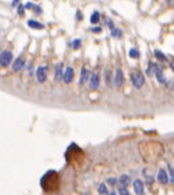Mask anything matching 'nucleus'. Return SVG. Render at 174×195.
I'll return each mask as SVG.
<instances>
[{
	"label": "nucleus",
	"instance_id": "1",
	"mask_svg": "<svg viewBox=\"0 0 174 195\" xmlns=\"http://www.w3.org/2000/svg\"><path fill=\"white\" fill-rule=\"evenodd\" d=\"M131 81H132V84H134V87L136 88V89H140V88L144 85V76L140 74L139 71H137V72H132Z\"/></svg>",
	"mask_w": 174,
	"mask_h": 195
},
{
	"label": "nucleus",
	"instance_id": "2",
	"mask_svg": "<svg viewBox=\"0 0 174 195\" xmlns=\"http://www.w3.org/2000/svg\"><path fill=\"white\" fill-rule=\"evenodd\" d=\"M12 52L9 50H4L3 52H1V57H0V63H1V65L3 67H8L9 63L12 62Z\"/></svg>",
	"mask_w": 174,
	"mask_h": 195
},
{
	"label": "nucleus",
	"instance_id": "3",
	"mask_svg": "<svg viewBox=\"0 0 174 195\" xmlns=\"http://www.w3.org/2000/svg\"><path fill=\"white\" fill-rule=\"evenodd\" d=\"M124 82V76H123V72L120 68H117L115 71V75H114V84L117 88H120Z\"/></svg>",
	"mask_w": 174,
	"mask_h": 195
},
{
	"label": "nucleus",
	"instance_id": "4",
	"mask_svg": "<svg viewBox=\"0 0 174 195\" xmlns=\"http://www.w3.org/2000/svg\"><path fill=\"white\" fill-rule=\"evenodd\" d=\"M37 79L39 82H45L47 79V67H38L37 68Z\"/></svg>",
	"mask_w": 174,
	"mask_h": 195
},
{
	"label": "nucleus",
	"instance_id": "5",
	"mask_svg": "<svg viewBox=\"0 0 174 195\" xmlns=\"http://www.w3.org/2000/svg\"><path fill=\"white\" fill-rule=\"evenodd\" d=\"M73 79V68L72 67H67L66 71H64V74H63V80L66 84H69Z\"/></svg>",
	"mask_w": 174,
	"mask_h": 195
},
{
	"label": "nucleus",
	"instance_id": "6",
	"mask_svg": "<svg viewBox=\"0 0 174 195\" xmlns=\"http://www.w3.org/2000/svg\"><path fill=\"white\" fill-rule=\"evenodd\" d=\"M157 179H158V182H160V183H162V185H166L169 182L168 174H166V172L164 169L158 170V173H157Z\"/></svg>",
	"mask_w": 174,
	"mask_h": 195
},
{
	"label": "nucleus",
	"instance_id": "7",
	"mask_svg": "<svg viewBox=\"0 0 174 195\" xmlns=\"http://www.w3.org/2000/svg\"><path fill=\"white\" fill-rule=\"evenodd\" d=\"M24 64H25V60H24V58L22 57H18L17 59L14 60V63H13V71L14 72H18L20 70H22L24 68Z\"/></svg>",
	"mask_w": 174,
	"mask_h": 195
},
{
	"label": "nucleus",
	"instance_id": "8",
	"mask_svg": "<svg viewBox=\"0 0 174 195\" xmlns=\"http://www.w3.org/2000/svg\"><path fill=\"white\" fill-rule=\"evenodd\" d=\"M132 185H134V190H135V192H136L137 195H143V192H144L143 182L140 181V179H135Z\"/></svg>",
	"mask_w": 174,
	"mask_h": 195
},
{
	"label": "nucleus",
	"instance_id": "9",
	"mask_svg": "<svg viewBox=\"0 0 174 195\" xmlns=\"http://www.w3.org/2000/svg\"><path fill=\"white\" fill-rule=\"evenodd\" d=\"M89 80H90V82H89L90 89H97L98 85H100V76H98V74H93Z\"/></svg>",
	"mask_w": 174,
	"mask_h": 195
},
{
	"label": "nucleus",
	"instance_id": "10",
	"mask_svg": "<svg viewBox=\"0 0 174 195\" xmlns=\"http://www.w3.org/2000/svg\"><path fill=\"white\" fill-rule=\"evenodd\" d=\"M157 68H158V65H157L156 63H153V62H149V63H148V67H147V70H145L147 75H148V76H152V75H153V74H156Z\"/></svg>",
	"mask_w": 174,
	"mask_h": 195
},
{
	"label": "nucleus",
	"instance_id": "11",
	"mask_svg": "<svg viewBox=\"0 0 174 195\" xmlns=\"http://www.w3.org/2000/svg\"><path fill=\"white\" fill-rule=\"evenodd\" d=\"M156 77H157V80L161 82V84H166V80H165V76H164V71H162V68H157V71H156Z\"/></svg>",
	"mask_w": 174,
	"mask_h": 195
},
{
	"label": "nucleus",
	"instance_id": "12",
	"mask_svg": "<svg viewBox=\"0 0 174 195\" xmlns=\"http://www.w3.org/2000/svg\"><path fill=\"white\" fill-rule=\"evenodd\" d=\"M88 77H89V71L86 70L85 67L84 68H81V75H80V84L83 85L84 82L88 80Z\"/></svg>",
	"mask_w": 174,
	"mask_h": 195
},
{
	"label": "nucleus",
	"instance_id": "13",
	"mask_svg": "<svg viewBox=\"0 0 174 195\" xmlns=\"http://www.w3.org/2000/svg\"><path fill=\"white\" fill-rule=\"evenodd\" d=\"M28 25L30 26L31 29H43V24L38 22V21H35V20H29Z\"/></svg>",
	"mask_w": 174,
	"mask_h": 195
},
{
	"label": "nucleus",
	"instance_id": "14",
	"mask_svg": "<svg viewBox=\"0 0 174 195\" xmlns=\"http://www.w3.org/2000/svg\"><path fill=\"white\" fill-rule=\"evenodd\" d=\"M130 183V175H127V174H123V175H120L119 177V185L120 186H126L127 187V185Z\"/></svg>",
	"mask_w": 174,
	"mask_h": 195
},
{
	"label": "nucleus",
	"instance_id": "15",
	"mask_svg": "<svg viewBox=\"0 0 174 195\" xmlns=\"http://www.w3.org/2000/svg\"><path fill=\"white\" fill-rule=\"evenodd\" d=\"M62 68H63V63H58L55 67V80H59L62 76Z\"/></svg>",
	"mask_w": 174,
	"mask_h": 195
},
{
	"label": "nucleus",
	"instance_id": "16",
	"mask_svg": "<svg viewBox=\"0 0 174 195\" xmlns=\"http://www.w3.org/2000/svg\"><path fill=\"white\" fill-rule=\"evenodd\" d=\"M153 54H154V57H156L157 59L160 60V62H165V60H166V57L162 54V52H161L160 50H154V51H153Z\"/></svg>",
	"mask_w": 174,
	"mask_h": 195
},
{
	"label": "nucleus",
	"instance_id": "17",
	"mask_svg": "<svg viewBox=\"0 0 174 195\" xmlns=\"http://www.w3.org/2000/svg\"><path fill=\"white\" fill-rule=\"evenodd\" d=\"M98 21H100V12H93L92 13V16H90V22L92 24H97Z\"/></svg>",
	"mask_w": 174,
	"mask_h": 195
},
{
	"label": "nucleus",
	"instance_id": "18",
	"mask_svg": "<svg viewBox=\"0 0 174 195\" xmlns=\"http://www.w3.org/2000/svg\"><path fill=\"white\" fill-rule=\"evenodd\" d=\"M128 55H130V58H132V59H136V58L140 57V52H139L137 48H131V50L128 51Z\"/></svg>",
	"mask_w": 174,
	"mask_h": 195
},
{
	"label": "nucleus",
	"instance_id": "19",
	"mask_svg": "<svg viewBox=\"0 0 174 195\" xmlns=\"http://www.w3.org/2000/svg\"><path fill=\"white\" fill-rule=\"evenodd\" d=\"M98 192L102 194V195H109V190H107V187H106L105 183H101L100 186H98Z\"/></svg>",
	"mask_w": 174,
	"mask_h": 195
},
{
	"label": "nucleus",
	"instance_id": "20",
	"mask_svg": "<svg viewBox=\"0 0 174 195\" xmlns=\"http://www.w3.org/2000/svg\"><path fill=\"white\" fill-rule=\"evenodd\" d=\"M122 30L120 29H118V28H115L114 30H111V37H114V38H122Z\"/></svg>",
	"mask_w": 174,
	"mask_h": 195
},
{
	"label": "nucleus",
	"instance_id": "21",
	"mask_svg": "<svg viewBox=\"0 0 174 195\" xmlns=\"http://www.w3.org/2000/svg\"><path fill=\"white\" fill-rule=\"evenodd\" d=\"M118 192H119L120 195H128L130 194L128 190H127V187H126V186H120V185H119V187H118Z\"/></svg>",
	"mask_w": 174,
	"mask_h": 195
},
{
	"label": "nucleus",
	"instance_id": "22",
	"mask_svg": "<svg viewBox=\"0 0 174 195\" xmlns=\"http://www.w3.org/2000/svg\"><path fill=\"white\" fill-rule=\"evenodd\" d=\"M72 47L75 48V50H77V48L81 47V40H79V38H76V40L72 42Z\"/></svg>",
	"mask_w": 174,
	"mask_h": 195
},
{
	"label": "nucleus",
	"instance_id": "23",
	"mask_svg": "<svg viewBox=\"0 0 174 195\" xmlns=\"http://www.w3.org/2000/svg\"><path fill=\"white\" fill-rule=\"evenodd\" d=\"M24 12H25V7H24L22 4H20V5H18V8H17V13L21 16V14H24Z\"/></svg>",
	"mask_w": 174,
	"mask_h": 195
},
{
	"label": "nucleus",
	"instance_id": "24",
	"mask_svg": "<svg viewBox=\"0 0 174 195\" xmlns=\"http://www.w3.org/2000/svg\"><path fill=\"white\" fill-rule=\"evenodd\" d=\"M106 22H107L109 28L111 29V30H114V29H115V26H114V24H113V21H111V20H110V18H107V21H106Z\"/></svg>",
	"mask_w": 174,
	"mask_h": 195
},
{
	"label": "nucleus",
	"instance_id": "25",
	"mask_svg": "<svg viewBox=\"0 0 174 195\" xmlns=\"http://www.w3.org/2000/svg\"><path fill=\"white\" fill-rule=\"evenodd\" d=\"M33 9H34L37 13H42V9H41V7L38 5V4H34V7H33Z\"/></svg>",
	"mask_w": 174,
	"mask_h": 195
},
{
	"label": "nucleus",
	"instance_id": "26",
	"mask_svg": "<svg viewBox=\"0 0 174 195\" xmlns=\"http://www.w3.org/2000/svg\"><path fill=\"white\" fill-rule=\"evenodd\" d=\"M105 80L106 82H110V72L109 71H105Z\"/></svg>",
	"mask_w": 174,
	"mask_h": 195
},
{
	"label": "nucleus",
	"instance_id": "27",
	"mask_svg": "<svg viewBox=\"0 0 174 195\" xmlns=\"http://www.w3.org/2000/svg\"><path fill=\"white\" fill-rule=\"evenodd\" d=\"M107 182H109L110 185H113V186H114V185L118 182V179H117V178H109V179H107Z\"/></svg>",
	"mask_w": 174,
	"mask_h": 195
},
{
	"label": "nucleus",
	"instance_id": "28",
	"mask_svg": "<svg viewBox=\"0 0 174 195\" xmlns=\"http://www.w3.org/2000/svg\"><path fill=\"white\" fill-rule=\"evenodd\" d=\"M169 173H170V175H171V181H174V170H173V168L170 166V165H169Z\"/></svg>",
	"mask_w": 174,
	"mask_h": 195
},
{
	"label": "nucleus",
	"instance_id": "29",
	"mask_svg": "<svg viewBox=\"0 0 174 195\" xmlns=\"http://www.w3.org/2000/svg\"><path fill=\"white\" fill-rule=\"evenodd\" d=\"M20 5V1H18V0H13V1H12V7H18Z\"/></svg>",
	"mask_w": 174,
	"mask_h": 195
},
{
	"label": "nucleus",
	"instance_id": "30",
	"mask_svg": "<svg viewBox=\"0 0 174 195\" xmlns=\"http://www.w3.org/2000/svg\"><path fill=\"white\" fill-rule=\"evenodd\" d=\"M33 7H34V4H33V3H26L25 4V8L26 9H30V8H33Z\"/></svg>",
	"mask_w": 174,
	"mask_h": 195
},
{
	"label": "nucleus",
	"instance_id": "31",
	"mask_svg": "<svg viewBox=\"0 0 174 195\" xmlns=\"http://www.w3.org/2000/svg\"><path fill=\"white\" fill-rule=\"evenodd\" d=\"M90 30L93 31V33H100V31H101V28H92Z\"/></svg>",
	"mask_w": 174,
	"mask_h": 195
},
{
	"label": "nucleus",
	"instance_id": "32",
	"mask_svg": "<svg viewBox=\"0 0 174 195\" xmlns=\"http://www.w3.org/2000/svg\"><path fill=\"white\" fill-rule=\"evenodd\" d=\"M76 14H77V20H81V17H83V16H81V12H80V11H77V12H76Z\"/></svg>",
	"mask_w": 174,
	"mask_h": 195
},
{
	"label": "nucleus",
	"instance_id": "33",
	"mask_svg": "<svg viewBox=\"0 0 174 195\" xmlns=\"http://www.w3.org/2000/svg\"><path fill=\"white\" fill-rule=\"evenodd\" d=\"M147 182L151 185V183H152V177H147Z\"/></svg>",
	"mask_w": 174,
	"mask_h": 195
},
{
	"label": "nucleus",
	"instance_id": "34",
	"mask_svg": "<svg viewBox=\"0 0 174 195\" xmlns=\"http://www.w3.org/2000/svg\"><path fill=\"white\" fill-rule=\"evenodd\" d=\"M170 67H171V70H173V72H174V59L171 60V63H170Z\"/></svg>",
	"mask_w": 174,
	"mask_h": 195
},
{
	"label": "nucleus",
	"instance_id": "35",
	"mask_svg": "<svg viewBox=\"0 0 174 195\" xmlns=\"http://www.w3.org/2000/svg\"><path fill=\"white\" fill-rule=\"evenodd\" d=\"M168 4H170V5H174V0H169Z\"/></svg>",
	"mask_w": 174,
	"mask_h": 195
},
{
	"label": "nucleus",
	"instance_id": "36",
	"mask_svg": "<svg viewBox=\"0 0 174 195\" xmlns=\"http://www.w3.org/2000/svg\"><path fill=\"white\" fill-rule=\"evenodd\" d=\"M109 195H117V192H115V191H113V192H110V194H109Z\"/></svg>",
	"mask_w": 174,
	"mask_h": 195
},
{
	"label": "nucleus",
	"instance_id": "37",
	"mask_svg": "<svg viewBox=\"0 0 174 195\" xmlns=\"http://www.w3.org/2000/svg\"><path fill=\"white\" fill-rule=\"evenodd\" d=\"M85 195H89V194H85Z\"/></svg>",
	"mask_w": 174,
	"mask_h": 195
}]
</instances>
